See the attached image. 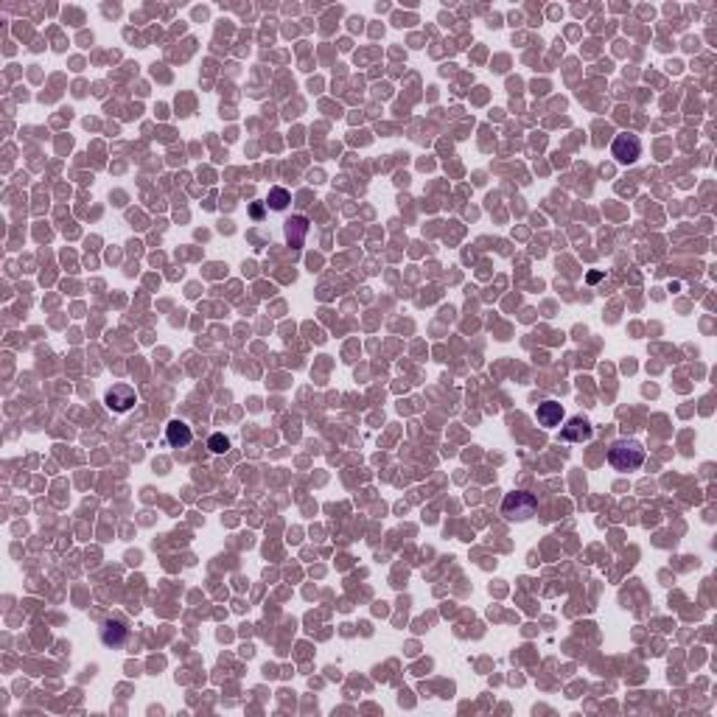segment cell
Returning <instances> with one entry per match:
<instances>
[{
    "label": "cell",
    "mask_w": 717,
    "mask_h": 717,
    "mask_svg": "<svg viewBox=\"0 0 717 717\" xmlns=\"http://www.w3.org/2000/svg\"><path fill=\"white\" fill-rule=\"evenodd\" d=\"M608 463L616 468V471H636L644 465V446L639 440H614L611 449H608Z\"/></svg>",
    "instance_id": "6da1fadb"
},
{
    "label": "cell",
    "mask_w": 717,
    "mask_h": 717,
    "mask_svg": "<svg viewBox=\"0 0 717 717\" xmlns=\"http://www.w3.org/2000/svg\"><path fill=\"white\" fill-rule=\"evenodd\" d=\"M535 510H538V499L527 490H513L501 501V516L508 521H527L535 516Z\"/></svg>",
    "instance_id": "7a4b0ae2"
},
{
    "label": "cell",
    "mask_w": 717,
    "mask_h": 717,
    "mask_svg": "<svg viewBox=\"0 0 717 717\" xmlns=\"http://www.w3.org/2000/svg\"><path fill=\"white\" fill-rule=\"evenodd\" d=\"M611 155H614L622 166H630V163H636V160L641 157V143H639V137H636V135L622 132V135H616V137H614Z\"/></svg>",
    "instance_id": "3957f363"
},
{
    "label": "cell",
    "mask_w": 717,
    "mask_h": 717,
    "mask_svg": "<svg viewBox=\"0 0 717 717\" xmlns=\"http://www.w3.org/2000/svg\"><path fill=\"white\" fill-rule=\"evenodd\" d=\"M135 401H137V395L129 384H112V390H107V395H104V404L112 412H126L135 406Z\"/></svg>",
    "instance_id": "277c9868"
},
{
    "label": "cell",
    "mask_w": 717,
    "mask_h": 717,
    "mask_svg": "<svg viewBox=\"0 0 717 717\" xmlns=\"http://www.w3.org/2000/svg\"><path fill=\"white\" fill-rule=\"evenodd\" d=\"M591 435H594V429H591V423H589L586 417H571V420L560 429V438L569 440V443H583V440H589Z\"/></svg>",
    "instance_id": "5b68a950"
},
{
    "label": "cell",
    "mask_w": 717,
    "mask_h": 717,
    "mask_svg": "<svg viewBox=\"0 0 717 717\" xmlns=\"http://www.w3.org/2000/svg\"><path fill=\"white\" fill-rule=\"evenodd\" d=\"M535 420H538L544 429H555V426H560V420H563V406H560L558 401H544V404H538V409H535Z\"/></svg>",
    "instance_id": "8992f818"
},
{
    "label": "cell",
    "mask_w": 717,
    "mask_h": 717,
    "mask_svg": "<svg viewBox=\"0 0 717 717\" xmlns=\"http://www.w3.org/2000/svg\"><path fill=\"white\" fill-rule=\"evenodd\" d=\"M166 438H169V443H171L174 449H185V446L193 440V432H191V426H188L185 420H171V423L166 426Z\"/></svg>",
    "instance_id": "52a82bcc"
},
{
    "label": "cell",
    "mask_w": 717,
    "mask_h": 717,
    "mask_svg": "<svg viewBox=\"0 0 717 717\" xmlns=\"http://www.w3.org/2000/svg\"><path fill=\"white\" fill-rule=\"evenodd\" d=\"M306 233H309V219L295 216L292 222H286V239H289V244H292L295 250H297V247H303Z\"/></svg>",
    "instance_id": "ba28073f"
},
{
    "label": "cell",
    "mask_w": 717,
    "mask_h": 717,
    "mask_svg": "<svg viewBox=\"0 0 717 717\" xmlns=\"http://www.w3.org/2000/svg\"><path fill=\"white\" fill-rule=\"evenodd\" d=\"M101 639L107 641V644H123V639H126V628L121 625V622H107L104 625V630H101Z\"/></svg>",
    "instance_id": "9c48e42d"
},
{
    "label": "cell",
    "mask_w": 717,
    "mask_h": 717,
    "mask_svg": "<svg viewBox=\"0 0 717 717\" xmlns=\"http://www.w3.org/2000/svg\"><path fill=\"white\" fill-rule=\"evenodd\" d=\"M289 202H292V196L286 188H272L269 196H266V207H272V210H286Z\"/></svg>",
    "instance_id": "30bf717a"
},
{
    "label": "cell",
    "mask_w": 717,
    "mask_h": 717,
    "mask_svg": "<svg viewBox=\"0 0 717 717\" xmlns=\"http://www.w3.org/2000/svg\"><path fill=\"white\" fill-rule=\"evenodd\" d=\"M207 449H210L213 454H225V451H230V440H227L225 435H210Z\"/></svg>",
    "instance_id": "8fae6325"
},
{
    "label": "cell",
    "mask_w": 717,
    "mask_h": 717,
    "mask_svg": "<svg viewBox=\"0 0 717 717\" xmlns=\"http://www.w3.org/2000/svg\"><path fill=\"white\" fill-rule=\"evenodd\" d=\"M261 213H264L261 205H252V219H261Z\"/></svg>",
    "instance_id": "7c38bea8"
},
{
    "label": "cell",
    "mask_w": 717,
    "mask_h": 717,
    "mask_svg": "<svg viewBox=\"0 0 717 717\" xmlns=\"http://www.w3.org/2000/svg\"><path fill=\"white\" fill-rule=\"evenodd\" d=\"M600 277H603V275H600V272H591V275H589V283H597V280H600Z\"/></svg>",
    "instance_id": "4fadbf2b"
}]
</instances>
